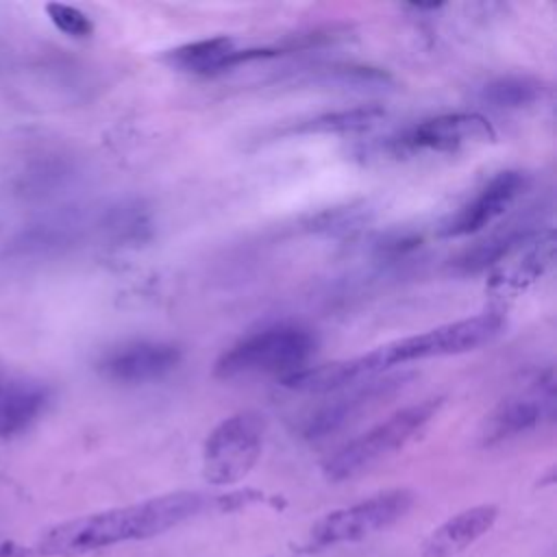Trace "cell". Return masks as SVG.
Wrapping results in <instances>:
<instances>
[{
    "label": "cell",
    "mask_w": 557,
    "mask_h": 557,
    "mask_svg": "<svg viewBox=\"0 0 557 557\" xmlns=\"http://www.w3.org/2000/svg\"><path fill=\"white\" fill-rule=\"evenodd\" d=\"M181 363V348L165 342H137L111 350L100 361V372L115 383L139 385L168 376Z\"/></svg>",
    "instance_id": "10"
},
{
    "label": "cell",
    "mask_w": 557,
    "mask_h": 557,
    "mask_svg": "<svg viewBox=\"0 0 557 557\" xmlns=\"http://www.w3.org/2000/svg\"><path fill=\"white\" fill-rule=\"evenodd\" d=\"M503 315L498 311H483L472 318L448 322L424 333L396 339L392 344L370 350L376 372H383L396 363H409L431 357L461 355L490 344L503 331Z\"/></svg>",
    "instance_id": "5"
},
{
    "label": "cell",
    "mask_w": 557,
    "mask_h": 557,
    "mask_svg": "<svg viewBox=\"0 0 557 557\" xmlns=\"http://www.w3.org/2000/svg\"><path fill=\"white\" fill-rule=\"evenodd\" d=\"M263 431L265 422L257 411L224 418L205 440L202 476L218 487L242 481L261 457Z\"/></svg>",
    "instance_id": "6"
},
{
    "label": "cell",
    "mask_w": 557,
    "mask_h": 557,
    "mask_svg": "<svg viewBox=\"0 0 557 557\" xmlns=\"http://www.w3.org/2000/svg\"><path fill=\"white\" fill-rule=\"evenodd\" d=\"M48 389L41 385H9L0 392V440L28 429L46 409Z\"/></svg>",
    "instance_id": "17"
},
{
    "label": "cell",
    "mask_w": 557,
    "mask_h": 557,
    "mask_svg": "<svg viewBox=\"0 0 557 557\" xmlns=\"http://www.w3.org/2000/svg\"><path fill=\"white\" fill-rule=\"evenodd\" d=\"M2 387H4V385H2V383H0V392H2Z\"/></svg>",
    "instance_id": "21"
},
{
    "label": "cell",
    "mask_w": 557,
    "mask_h": 557,
    "mask_svg": "<svg viewBox=\"0 0 557 557\" xmlns=\"http://www.w3.org/2000/svg\"><path fill=\"white\" fill-rule=\"evenodd\" d=\"M537 233L540 231L535 228V224L531 220H527V218L511 220V222L498 226L485 239L476 242L472 248H468L457 259V268L461 272L474 274V272H481L490 265H496V263L505 261L507 257H511V252H516L520 246H524Z\"/></svg>",
    "instance_id": "16"
},
{
    "label": "cell",
    "mask_w": 557,
    "mask_h": 557,
    "mask_svg": "<svg viewBox=\"0 0 557 557\" xmlns=\"http://www.w3.org/2000/svg\"><path fill=\"white\" fill-rule=\"evenodd\" d=\"M372 374H376V370L368 352L352 359L329 361L320 366H302L281 376V385L294 392H305V394H326V392H337L348 385H355L361 379H368Z\"/></svg>",
    "instance_id": "14"
},
{
    "label": "cell",
    "mask_w": 557,
    "mask_h": 557,
    "mask_svg": "<svg viewBox=\"0 0 557 557\" xmlns=\"http://www.w3.org/2000/svg\"><path fill=\"white\" fill-rule=\"evenodd\" d=\"M46 13L50 22L70 37H89L94 33L91 20L76 7L61 4V2H48Z\"/></svg>",
    "instance_id": "20"
},
{
    "label": "cell",
    "mask_w": 557,
    "mask_h": 557,
    "mask_svg": "<svg viewBox=\"0 0 557 557\" xmlns=\"http://www.w3.org/2000/svg\"><path fill=\"white\" fill-rule=\"evenodd\" d=\"M278 54L276 50L270 48H250V50H239L235 46L233 37L218 35L209 39H198L183 44L178 48H172L163 54V61L178 70V72H189V74H218L224 70H231L239 63L257 61V59H268Z\"/></svg>",
    "instance_id": "11"
},
{
    "label": "cell",
    "mask_w": 557,
    "mask_h": 557,
    "mask_svg": "<svg viewBox=\"0 0 557 557\" xmlns=\"http://www.w3.org/2000/svg\"><path fill=\"white\" fill-rule=\"evenodd\" d=\"M555 413V379L548 368L544 374L540 372L533 381H529L522 389L500 400V405L487 416L481 444L494 446L505 440L529 433L550 420Z\"/></svg>",
    "instance_id": "7"
},
{
    "label": "cell",
    "mask_w": 557,
    "mask_h": 557,
    "mask_svg": "<svg viewBox=\"0 0 557 557\" xmlns=\"http://www.w3.org/2000/svg\"><path fill=\"white\" fill-rule=\"evenodd\" d=\"M518 257L505 265V270L492 276L490 287L498 294H518L537 281L553 263L555 257V235L553 228L540 231L533 239L518 248Z\"/></svg>",
    "instance_id": "15"
},
{
    "label": "cell",
    "mask_w": 557,
    "mask_h": 557,
    "mask_svg": "<svg viewBox=\"0 0 557 557\" xmlns=\"http://www.w3.org/2000/svg\"><path fill=\"white\" fill-rule=\"evenodd\" d=\"M385 111L376 104H363L352 109H339L320 113L311 120H305L289 128V133H315V135H331V133H361L372 128L383 120Z\"/></svg>",
    "instance_id": "19"
},
{
    "label": "cell",
    "mask_w": 557,
    "mask_h": 557,
    "mask_svg": "<svg viewBox=\"0 0 557 557\" xmlns=\"http://www.w3.org/2000/svg\"><path fill=\"white\" fill-rule=\"evenodd\" d=\"M398 383H403L400 376L396 379H383V381H368L363 385H359L357 389H352L346 396H337L333 400H329L326 405L313 409L300 424V435L305 440H322L329 437L333 433H337L339 429H344L368 403H374L379 398H383L385 394L394 392L398 387Z\"/></svg>",
    "instance_id": "13"
},
{
    "label": "cell",
    "mask_w": 557,
    "mask_h": 557,
    "mask_svg": "<svg viewBox=\"0 0 557 557\" xmlns=\"http://www.w3.org/2000/svg\"><path fill=\"white\" fill-rule=\"evenodd\" d=\"M440 405L442 398H426L398 409L387 420L374 424L342 446L335 455H331L322 466L324 476L333 483H339L376 466L385 457L400 450L435 416Z\"/></svg>",
    "instance_id": "3"
},
{
    "label": "cell",
    "mask_w": 557,
    "mask_h": 557,
    "mask_svg": "<svg viewBox=\"0 0 557 557\" xmlns=\"http://www.w3.org/2000/svg\"><path fill=\"white\" fill-rule=\"evenodd\" d=\"M416 496L411 490L394 487L379 492L370 498L352 503L348 507L324 513L311 529L302 544L305 553L324 550L337 544L361 542L374 533H381L409 513Z\"/></svg>",
    "instance_id": "4"
},
{
    "label": "cell",
    "mask_w": 557,
    "mask_h": 557,
    "mask_svg": "<svg viewBox=\"0 0 557 557\" xmlns=\"http://www.w3.org/2000/svg\"><path fill=\"white\" fill-rule=\"evenodd\" d=\"M527 189V176L516 170H505L492 176L479 194L466 202L459 211L448 215L442 226V237H463L470 233H479L490 226L494 220L505 215L509 207L522 196Z\"/></svg>",
    "instance_id": "8"
},
{
    "label": "cell",
    "mask_w": 557,
    "mask_h": 557,
    "mask_svg": "<svg viewBox=\"0 0 557 557\" xmlns=\"http://www.w3.org/2000/svg\"><path fill=\"white\" fill-rule=\"evenodd\" d=\"M546 94V87L542 81L533 76H520V74H509L490 81L481 89V100L498 111H513V109H524L531 104H537Z\"/></svg>",
    "instance_id": "18"
},
{
    "label": "cell",
    "mask_w": 557,
    "mask_h": 557,
    "mask_svg": "<svg viewBox=\"0 0 557 557\" xmlns=\"http://www.w3.org/2000/svg\"><path fill=\"white\" fill-rule=\"evenodd\" d=\"M496 137L492 124L479 113H444L411 126L398 146L405 150L455 152L468 144H485Z\"/></svg>",
    "instance_id": "9"
},
{
    "label": "cell",
    "mask_w": 557,
    "mask_h": 557,
    "mask_svg": "<svg viewBox=\"0 0 557 557\" xmlns=\"http://www.w3.org/2000/svg\"><path fill=\"white\" fill-rule=\"evenodd\" d=\"M315 348V339L307 329L294 324H276L255 331L231 348H226L215 366L218 379H237L248 374H289L305 366Z\"/></svg>",
    "instance_id": "2"
},
{
    "label": "cell",
    "mask_w": 557,
    "mask_h": 557,
    "mask_svg": "<svg viewBox=\"0 0 557 557\" xmlns=\"http://www.w3.org/2000/svg\"><path fill=\"white\" fill-rule=\"evenodd\" d=\"M498 507L494 503H483L468 507L440 527H435L422 542V557H455L472 546L479 537H483L496 522Z\"/></svg>",
    "instance_id": "12"
},
{
    "label": "cell",
    "mask_w": 557,
    "mask_h": 557,
    "mask_svg": "<svg viewBox=\"0 0 557 557\" xmlns=\"http://www.w3.org/2000/svg\"><path fill=\"white\" fill-rule=\"evenodd\" d=\"M261 498V492L255 490L228 494L172 492L59 522L46 529L33 546L15 550H20L17 557H78L115 544L148 540L207 511H233Z\"/></svg>",
    "instance_id": "1"
}]
</instances>
